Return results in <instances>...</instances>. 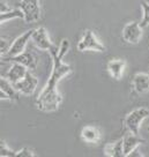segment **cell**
<instances>
[{"label": "cell", "mask_w": 149, "mask_h": 157, "mask_svg": "<svg viewBox=\"0 0 149 157\" xmlns=\"http://www.w3.org/2000/svg\"><path fill=\"white\" fill-rule=\"evenodd\" d=\"M78 50L80 52H86V51H95V52H104L105 46L99 39L96 37L94 31L91 30H85L81 39L78 43Z\"/></svg>", "instance_id": "3"}, {"label": "cell", "mask_w": 149, "mask_h": 157, "mask_svg": "<svg viewBox=\"0 0 149 157\" xmlns=\"http://www.w3.org/2000/svg\"><path fill=\"white\" fill-rule=\"evenodd\" d=\"M13 8H10V6L8 5V2L6 0H0V14H4L7 12H10Z\"/></svg>", "instance_id": "23"}, {"label": "cell", "mask_w": 149, "mask_h": 157, "mask_svg": "<svg viewBox=\"0 0 149 157\" xmlns=\"http://www.w3.org/2000/svg\"><path fill=\"white\" fill-rule=\"evenodd\" d=\"M149 117V109L147 108H136L132 110L126 116L124 120V124L127 131L133 134H139L141 124L143 123L144 119Z\"/></svg>", "instance_id": "2"}, {"label": "cell", "mask_w": 149, "mask_h": 157, "mask_svg": "<svg viewBox=\"0 0 149 157\" xmlns=\"http://www.w3.org/2000/svg\"><path fill=\"white\" fill-rule=\"evenodd\" d=\"M71 49V43L70 40L67 38H64L61 40V43L59 45V50H58V56H59V58L64 59V57L67 54V52L70 51Z\"/></svg>", "instance_id": "20"}, {"label": "cell", "mask_w": 149, "mask_h": 157, "mask_svg": "<svg viewBox=\"0 0 149 157\" xmlns=\"http://www.w3.org/2000/svg\"><path fill=\"white\" fill-rule=\"evenodd\" d=\"M14 19H25L23 12L20 8H15V10H12L10 12H7V13H4V14L0 15V22H1V25L6 23L10 20H14Z\"/></svg>", "instance_id": "17"}, {"label": "cell", "mask_w": 149, "mask_h": 157, "mask_svg": "<svg viewBox=\"0 0 149 157\" xmlns=\"http://www.w3.org/2000/svg\"><path fill=\"white\" fill-rule=\"evenodd\" d=\"M142 27L138 22H128L123 28L121 37L128 44H138L142 37Z\"/></svg>", "instance_id": "6"}, {"label": "cell", "mask_w": 149, "mask_h": 157, "mask_svg": "<svg viewBox=\"0 0 149 157\" xmlns=\"http://www.w3.org/2000/svg\"><path fill=\"white\" fill-rule=\"evenodd\" d=\"M1 60H5V61H10V63H19L22 64L23 66H25L28 69H34L37 68V65H38V59L35 54L30 51H25L19 56H15V57H8V58H1Z\"/></svg>", "instance_id": "9"}, {"label": "cell", "mask_w": 149, "mask_h": 157, "mask_svg": "<svg viewBox=\"0 0 149 157\" xmlns=\"http://www.w3.org/2000/svg\"><path fill=\"white\" fill-rule=\"evenodd\" d=\"M146 142V140L139 136V134H133L129 132L123 137V148H124L125 157H128L129 154L135 150L136 148Z\"/></svg>", "instance_id": "13"}, {"label": "cell", "mask_w": 149, "mask_h": 157, "mask_svg": "<svg viewBox=\"0 0 149 157\" xmlns=\"http://www.w3.org/2000/svg\"><path fill=\"white\" fill-rule=\"evenodd\" d=\"M132 88L139 96H149V74L136 73L132 80Z\"/></svg>", "instance_id": "11"}, {"label": "cell", "mask_w": 149, "mask_h": 157, "mask_svg": "<svg viewBox=\"0 0 149 157\" xmlns=\"http://www.w3.org/2000/svg\"><path fill=\"white\" fill-rule=\"evenodd\" d=\"M15 155H16V151L12 150L7 146V143L1 140V142H0V157H15Z\"/></svg>", "instance_id": "19"}, {"label": "cell", "mask_w": 149, "mask_h": 157, "mask_svg": "<svg viewBox=\"0 0 149 157\" xmlns=\"http://www.w3.org/2000/svg\"><path fill=\"white\" fill-rule=\"evenodd\" d=\"M21 94L16 90L14 84L4 76L0 80V98L1 101H10V102H17L20 99Z\"/></svg>", "instance_id": "10"}, {"label": "cell", "mask_w": 149, "mask_h": 157, "mask_svg": "<svg viewBox=\"0 0 149 157\" xmlns=\"http://www.w3.org/2000/svg\"><path fill=\"white\" fill-rule=\"evenodd\" d=\"M31 40L34 42L36 48H38L42 51L51 52L52 50H55L57 48V45H55L51 42L49 33H48V30L45 29L44 27H40V28L34 29V34H32Z\"/></svg>", "instance_id": "5"}, {"label": "cell", "mask_w": 149, "mask_h": 157, "mask_svg": "<svg viewBox=\"0 0 149 157\" xmlns=\"http://www.w3.org/2000/svg\"><path fill=\"white\" fill-rule=\"evenodd\" d=\"M10 46H12V42L10 39L1 37V39H0V53H1V57L2 56L5 57L6 54L8 53V51L10 50Z\"/></svg>", "instance_id": "21"}, {"label": "cell", "mask_w": 149, "mask_h": 157, "mask_svg": "<svg viewBox=\"0 0 149 157\" xmlns=\"http://www.w3.org/2000/svg\"><path fill=\"white\" fill-rule=\"evenodd\" d=\"M34 34V29H30L28 31H25V34H22L21 36H19L17 38H15L12 43L10 50L8 51V53L6 54L4 58H8V57H15V56H19L22 52L25 51V48L29 43V40L32 37Z\"/></svg>", "instance_id": "7"}, {"label": "cell", "mask_w": 149, "mask_h": 157, "mask_svg": "<svg viewBox=\"0 0 149 157\" xmlns=\"http://www.w3.org/2000/svg\"><path fill=\"white\" fill-rule=\"evenodd\" d=\"M29 72V69L27 68L25 66H23L22 64L19 63H13L12 67L8 69V72L6 73L5 78L10 81V83L15 84L16 82H19L20 80L25 78L27 73Z\"/></svg>", "instance_id": "15"}, {"label": "cell", "mask_w": 149, "mask_h": 157, "mask_svg": "<svg viewBox=\"0 0 149 157\" xmlns=\"http://www.w3.org/2000/svg\"><path fill=\"white\" fill-rule=\"evenodd\" d=\"M37 86H38V80H37L35 75H32L30 73V71L22 80H20L19 82H16L14 84L16 90L21 95H25V96H31L36 91Z\"/></svg>", "instance_id": "8"}, {"label": "cell", "mask_w": 149, "mask_h": 157, "mask_svg": "<svg viewBox=\"0 0 149 157\" xmlns=\"http://www.w3.org/2000/svg\"><path fill=\"white\" fill-rule=\"evenodd\" d=\"M15 157H35V154H34V151L30 148L23 147L19 151H16Z\"/></svg>", "instance_id": "22"}, {"label": "cell", "mask_w": 149, "mask_h": 157, "mask_svg": "<svg viewBox=\"0 0 149 157\" xmlns=\"http://www.w3.org/2000/svg\"><path fill=\"white\" fill-rule=\"evenodd\" d=\"M81 140L86 143H90V144H98L102 140V133L99 131L97 126H91V125H87L81 129L80 133Z\"/></svg>", "instance_id": "12"}, {"label": "cell", "mask_w": 149, "mask_h": 157, "mask_svg": "<svg viewBox=\"0 0 149 157\" xmlns=\"http://www.w3.org/2000/svg\"><path fill=\"white\" fill-rule=\"evenodd\" d=\"M147 131H148V132H149V126H148V127H147Z\"/></svg>", "instance_id": "24"}, {"label": "cell", "mask_w": 149, "mask_h": 157, "mask_svg": "<svg viewBox=\"0 0 149 157\" xmlns=\"http://www.w3.org/2000/svg\"><path fill=\"white\" fill-rule=\"evenodd\" d=\"M58 50L59 46L50 52L52 57V72L46 86L36 99V106L43 112H55L60 108L63 97L58 90V83L61 78L72 73V67L63 63V59L59 58Z\"/></svg>", "instance_id": "1"}, {"label": "cell", "mask_w": 149, "mask_h": 157, "mask_svg": "<svg viewBox=\"0 0 149 157\" xmlns=\"http://www.w3.org/2000/svg\"><path fill=\"white\" fill-rule=\"evenodd\" d=\"M106 69L109 72L110 76L118 81L123 78V75L125 73L126 61L124 59H111L106 65Z\"/></svg>", "instance_id": "14"}, {"label": "cell", "mask_w": 149, "mask_h": 157, "mask_svg": "<svg viewBox=\"0 0 149 157\" xmlns=\"http://www.w3.org/2000/svg\"><path fill=\"white\" fill-rule=\"evenodd\" d=\"M19 8L23 12L25 21L27 23H34L40 19V0H21Z\"/></svg>", "instance_id": "4"}, {"label": "cell", "mask_w": 149, "mask_h": 157, "mask_svg": "<svg viewBox=\"0 0 149 157\" xmlns=\"http://www.w3.org/2000/svg\"><path fill=\"white\" fill-rule=\"evenodd\" d=\"M104 155L108 157H125L124 148H123V139H120L116 142H111L105 144Z\"/></svg>", "instance_id": "16"}, {"label": "cell", "mask_w": 149, "mask_h": 157, "mask_svg": "<svg viewBox=\"0 0 149 157\" xmlns=\"http://www.w3.org/2000/svg\"><path fill=\"white\" fill-rule=\"evenodd\" d=\"M141 7H142V10H143V15H142V20H141L140 25L142 28H146L147 25H149V2L142 1Z\"/></svg>", "instance_id": "18"}]
</instances>
